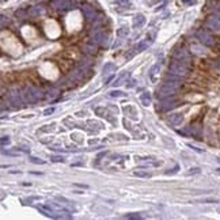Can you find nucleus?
<instances>
[{
  "label": "nucleus",
  "instance_id": "f257e3e1",
  "mask_svg": "<svg viewBox=\"0 0 220 220\" xmlns=\"http://www.w3.org/2000/svg\"><path fill=\"white\" fill-rule=\"evenodd\" d=\"M169 71H170V74L175 75V76H188V74H189V67L186 65V63L185 61H181V60H173L170 64H169Z\"/></svg>",
  "mask_w": 220,
  "mask_h": 220
},
{
  "label": "nucleus",
  "instance_id": "f03ea898",
  "mask_svg": "<svg viewBox=\"0 0 220 220\" xmlns=\"http://www.w3.org/2000/svg\"><path fill=\"white\" fill-rule=\"evenodd\" d=\"M196 36H197V38L200 40V42L203 44V45L208 46V48H213V46L216 45L215 37H213L208 30H199L196 33Z\"/></svg>",
  "mask_w": 220,
  "mask_h": 220
},
{
  "label": "nucleus",
  "instance_id": "7ed1b4c3",
  "mask_svg": "<svg viewBox=\"0 0 220 220\" xmlns=\"http://www.w3.org/2000/svg\"><path fill=\"white\" fill-rule=\"evenodd\" d=\"M205 27L213 33H220V17L219 15H212L208 17L205 21Z\"/></svg>",
  "mask_w": 220,
  "mask_h": 220
},
{
  "label": "nucleus",
  "instance_id": "20e7f679",
  "mask_svg": "<svg viewBox=\"0 0 220 220\" xmlns=\"http://www.w3.org/2000/svg\"><path fill=\"white\" fill-rule=\"evenodd\" d=\"M174 57L177 59V60H181V61H185L186 63L189 60V53L186 52L185 49H178L174 52Z\"/></svg>",
  "mask_w": 220,
  "mask_h": 220
},
{
  "label": "nucleus",
  "instance_id": "39448f33",
  "mask_svg": "<svg viewBox=\"0 0 220 220\" xmlns=\"http://www.w3.org/2000/svg\"><path fill=\"white\" fill-rule=\"evenodd\" d=\"M182 120H184V117H182L181 113H174V114H170V117H169V121L173 125H181Z\"/></svg>",
  "mask_w": 220,
  "mask_h": 220
},
{
  "label": "nucleus",
  "instance_id": "423d86ee",
  "mask_svg": "<svg viewBox=\"0 0 220 220\" xmlns=\"http://www.w3.org/2000/svg\"><path fill=\"white\" fill-rule=\"evenodd\" d=\"M23 97H25V99H26V101H29V102H36V101H38V98H37V97H36V94H34L33 89H29V90H26V91H25Z\"/></svg>",
  "mask_w": 220,
  "mask_h": 220
},
{
  "label": "nucleus",
  "instance_id": "0eeeda50",
  "mask_svg": "<svg viewBox=\"0 0 220 220\" xmlns=\"http://www.w3.org/2000/svg\"><path fill=\"white\" fill-rule=\"evenodd\" d=\"M125 113H127V116H129L131 118H135L136 117V112H135V108L133 106H125Z\"/></svg>",
  "mask_w": 220,
  "mask_h": 220
},
{
  "label": "nucleus",
  "instance_id": "6e6552de",
  "mask_svg": "<svg viewBox=\"0 0 220 220\" xmlns=\"http://www.w3.org/2000/svg\"><path fill=\"white\" fill-rule=\"evenodd\" d=\"M140 99H141V102L144 103V106H148L150 105V94H147V93H144L143 95L140 97Z\"/></svg>",
  "mask_w": 220,
  "mask_h": 220
},
{
  "label": "nucleus",
  "instance_id": "1a4fd4ad",
  "mask_svg": "<svg viewBox=\"0 0 220 220\" xmlns=\"http://www.w3.org/2000/svg\"><path fill=\"white\" fill-rule=\"evenodd\" d=\"M144 23V17L143 15H137L136 19H135V26H141Z\"/></svg>",
  "mask_w": 220,
  "mask_h": 220
},
{
  "label": "nucleus",
  "instance_id": "9d476101",
  "mask_svg": "<svg viewBox=\"0 0 220 220\" xmlns=\"http://www.w3.org/2000/svg\"><path fill=\"white\" fill-rule=\"evenodd\" d=\"M128 31H129L128 27H121V29L117 31V34H118V37H125L128 34Z\"/></svg>",
  "mask_w": 220,
  "mask_h": 220
},
{
  "label": "nucleus",
  "instance_id": "9b49d317",
  "mask_svg": "<svg viewBox=\"0 0 220 220\" xmlns=\"http://www.w3.org/2000/svg\"><path fill=\"white\" fill-rule=\"evenodd\" d=\"M110 70H116V65L112 64V63H109V64H106L105 67H103V72H105V74H108Z\"/></svg>",
  "mask_w": 220,
  "mask_h": 220
},
{
  "label": "nucleus",
  "instance_id": "f8f14e48",
  "mask_svg": "<svg viewBox=\"0 0 220 220\" xmlns=\"http://www.w3.org/2000/svg\"><path fill=\"white\" fill-rule=\"evenodd\" d=\"M211 65H212V68H213V70H216V71H220V61H219V60H215V61H212V63H211Z\"/></svg>",
  "mask_w": 220,
  "mask_h": 220
},
{
  "label": "nucleus",
  "instance_id": "ddd939ff",
  "mask_svg": "<svg viewBox=\"0 0 220 220\" xmlns=\"http://www.w3.org/2000/svg\"><path fill=\"white\" fill-rule=\"evenodd\" d=\"M135 175H136V177H150V174L146 171H136Z\"/></svg>",
  "mask_w": 220,
  "mask_h": 220
},
{
  "label": "nucleus",
  "instance_id": "4468645a",
  "mask_svg": "<svg viewBox=\"0 0 220 220\" xmlns=\"http://www.w3.org/2000/svg\"><path fill=\"white\" fill-rule=\"evenodd\" d=\"M87 50L86 52H89V53H95V48H93V46H84Z\"/></svg>",
  "mask_w": 220,
  "mask_h": 220
},
{
  "label": "nucleus",
  "instance_id": "2eb2a0df",
  "mask_svg": "<svg viewBox=\"0 0 220 220\" xmlns=\"http://www.w3.org/2000/svg\"><path fill=\"white\" fill-rule=\"evenodd\" d=\"M121 94H122L121 91H112V93H110V95H112V97H120Z\"/></svg>",
  "mask_w": 220,
  "mask_h": 220
},
{
  "label": "nucleus",
  "instance_id": "dca6fc26",
  "mask_svg": "<svg viewBox=\"0 0 220 220\" xmlns=\"http://www.w3.org/2000/svg\"><path fill=\"white\" fill-rule=\"evenodd\" d=\"M200 173V169H190V171L188 174H199Z\"/></svg>",
  "mask_w": 220,
  "mask_h": 220
},
{
  "label": "nucleus",
  "instance_id": "f3484780",
  "mask_svg": "<svg viewBox=\"0 0 220 220\" xmlns=\"http://www.w3.org/2000/svg\"><path fill=\"white\" fill-rule=\"evenodd\" d=\"M31 162H34V163H44L42 160H37L36 158H33V159H31Z\"/></svg>",
  "mask_w": 220,
  "mask_h": 220
},
{
  "label": "nucleus",
  "instance_id": "a211bd4d",
  "mask_svg": "<svg viewBox=\"0 0 220 220\" xmlns=\"http://www.w3.org/2000/svg\"><path fill=\"white\" fill-rule=\"evenodd\" d=\"M49 113H53V109H48V110L45 112V114H49Z\"/></svg>",
  "mask_w": 220,
  "mask_h": 220
},
{
  "label": "nucleus",
  "instance_id": "6ab92c4d",
  "mask_svg": "<svg viewBox=\"0 0 220 220\" xmlns=\"http://www.w3.org/2000/svg\"><path fill=\"white\" fill-rule=\"evenodd\" d=\"M218 173H219V174H220V169H219V170H218Z\"/></svg>",
  "mask_w": 220,
  "mask_h": 220
}]
</instances>
